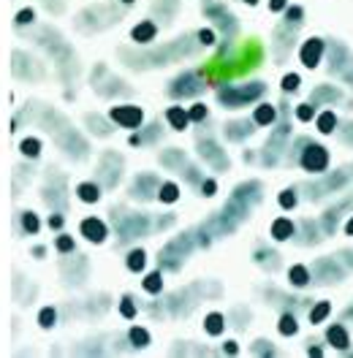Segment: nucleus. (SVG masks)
<instances>
[{
    "mask_svg": "<svg viewBox=\"0 0 353 358\" xmlns=\"http://www.w3.org/2000/svg\"><path fill=\"white\" fill-rule=\"evenodd\" d=\"M199 147H201L199 152L204 157H209V163H212L215 169H218V163H221V169H226V166H228V160H226V155L221 152V147H215L212 141H201Z\"/></svg>",
    "mask_w": 353,
    "mask_h": 358,
    "instance_id": "nucleus-13",
    "label": "nucleus"
},
{
    "mask_svg": "<svg viewBox=\"0 0 353 358\" xmlns=\"http://www.w3.org/2000/svg\"><path fill=\"white\" fill-rule=\"evenodd\" d=\"M188 120H191V122H201V120H207V106H204V103H193V106L188 109Z\"/></svg>",
    "mask_w": 353,
    "mask_h": 358,
    "instance_id": "nucleus-31",
    "label": "nucleus"
},
{
    "mask_svg": "<svg viewBox=\"0 0 353 358\" xmlns=\"http://www.w3.org/2000/svg\"><path fill=\"white\" fill-rule=\"evenodd\" d=\"M277 331L283 336H296V331H299V323H296V317L291 313H283L280 315V320H277Z\"/></svg>",
    "mask_w": 353,
    "mask_h": 358,
    "instance_id": "nucleus-20",
    "label": "nucleus"
},
{
    "mask_svg": "<svg viewBox=\"0 0 353 358\" xmlns=\"http://www.w3.org/2000/svg\"><path fill=\"white\" fill-rule=\"evenodd\" d=\"M158 199L163 203H174L179 199V185L176 182H163L160 187H158Z\"/></svg>",
    "mask_w": 353,
    "mask_h": 358,
    "instance_id": "nucleus-22",
    "label": "nucleus"
},
{
    "mask_svg": "<svg viewBox=\"0 0 353 358\" xmlns=\"http://www.w3.org/2000/svg\"><path fill=\"white\" fill-rule=\"evenodd\" d=\"M340 98H342V95H340V90L337 87H326V85H321V87H315L310 103H318V101H340Z\"/></svg>",
    "mask_w": 353,
    "mask_h": 358,
    "instance_id": "nucleus-24",
    "label": "nucleus"
},
{
    "mask_svg": "<svg viewBox=\"0 0 353 358\" xmlns=\"http://www.w3.org/2000/svg\"><path fill=\"white\" fill-rule=\"evenodd\" d=\"M288 282H291L293 288H307L310 282H312V274H310V268H307V266L296 264V266L288 268Z\"/></svg>",
    "mask_w": 353,
    "mask_h": 358,
    "instance_id": "nucleus-12",
    "label": "nucleus"
},
{
    "mask_svg": "<svg viewBox=\"0 0 353 358\" xmlns=\"http://www.w3.org/2000/svg\"><path fill=\"white\" fill-rule=\"evenodd\" d=\"M215 193H218V182H215V179H204V182H201V196L209 199V196H215Z\"/></svg>",
    "mask_w": 353,
    "mask_h": 358,
    "instance_id": "nucleus-36",
    "label": "nucleus"
},
{
    "mask_svg": "<svg viewBox=\"0 0 353 358\" xmlns=\"http://www.w3.org/2000/svg\"><path fill=\"white\" fill-rule=\"evenodd\" d=\"M345 234H348V236H353V217L345 223Z\"/></svg>",
    "mask_w": 353,
    "mask_h": 358,
    "instance_id": "nucleus-45",
    "label": "nucleus"
},
{
    "mask_svg": "<svg viewBox=\"0 0 353 358\" xmlns=\"http://www.w3.org/2000/svg\"><path fill=\"white\" fill-rule=\"evenodd\" d=\"M266 92V85L264 82H250V85H228V87H223L218 92V98H221V103L226 109H237V106H242L247 101H256L258 95H264Z\"/></svg>",
    "mask_w": 353,
    "mask_h": 358,
    "instance_id": "nucleus-1",
    "label": "nucleus"
},
{
    "mask_svg": "<svg viewBox=\"0 0 353 358\" xmlns=\"http://www.w3.org/2000/svg\"><path fill=\"white\" fill-rule=\"evenodd\" d=\"M204 329H207V334L209 336L223 334V329H226V317H223L221 313H209L207 315V320H204Z\"/></svg>",
    "mask_w": 353,
    "mask_h": 358,
    "instance_id": "nucleus-18",
    "label": "nucleus"
},
{
    "mask_svg": "<svg viewBox=\"0 0 353 358\" xmlns=\"http://www.w3.org/2000/svg\"><path fill=\"white\" fill-rule=\"evenodd\" d=\"M20 22H22V24L33 22V11H30V8H25V11H20Z\"/></svg>",
    "mask_w": 353,
    "mask_h": 358,
    "instance_id": "nucleus-42",
    "label": "nucleus"
},
{
    "mask_svg": "<svg viewBox=\"0 0 353 358\" xmlns=\"http://www.w3.org/2000/svg\"><path fill=\"white\" fill-rule=\"evenodd\" d=\"M269 234H272L275 242H288V239L296 234V225L291 223L288 217H277V220L272 223V228H269Z\"/></svg>",
    "mask_w": 353,
    "mask_h": 358,
    "instance_id": "nucleus-10",
    "label": "nucleus"
},
{
    "mask_svg": "<svg viewBox=\"0 0 353 358\" xmlns=\"http://www.w3.org/2000/svg\"><path fill=\"white\" fill-rule=\"evenodd\" d=\"M312 117H315V103H302V106H296V120L307 122Z\"/></svg>",
    "mask_w": 353,
    "mask_h": 358,
    "instance_id": "nucleus-34",
    "label": "nucleus"
},
{
    "mask_svg": "<svg viewBox=\"0 0 353 358\" xmlns=\"http://www.w3.org/2000/svg\"><path fill=\"white\" fill-rule=\"evenodd\" d=\"M310 274H312V280L315 282H340L342 277H345V271L337 266V261H318L315 266L310 268Z\"/></svg>",
    "mask_w": 353,
    "mask_h": 358,
    "instance_id": "nucleus-4",
    "label": "nucleus"
},
{
    "mask_svg": "<svg viewBox=\"0 0 353 358\" xmlns=\"http://www.w3.org/2000/svg\"><path fill=\"white\" fill-rule=\"evenodd\" d=\"M55 320H57V313H55L52 307L41 310V315H39V323H41L44 329H52V326H55Z\"/></svg>",
    "mask_w": 353,
    "mask_h": 358,
    "instance_id": "nucleus-35",
    "label": "nucleus"
},
{
    "mask_svg": "<svg viewBox=\"0 0 353 358\" xmlns=\"http://www.w3.org/2000/svg\"><path fill=\"white\" fill-rule=\"evenodd\" d=\"M302 155H299V163L302 169L310 171V174H324L329 169V152L321 147V144H312L307 138H302Z\"/></svg>",
    "mask_w": 353,
    "mask_h": 358,
    "instance_id": "nucleus-2",
    "label": "nucleus"
},
{
    "mask_svg": "<svg viewBox=\"0 0 353 358\" xmlns=\"http://www.w3.org/2000/svg\"><path fill=\"white\" fill-rule=\"evenodd\" d=\"M340 258L348 264V268H353V250H345V252H340Z\"/></svg>",
    "mask_w": 353,
    "mask_h": 358,
    "instance_id": "nucleus-43",
    "label": "nucleus"
},
{
    "mask_svg": "<svg viewBox=\"0 0 353 358\" xmlns=\"http://www.w3.org/2000/svg\"><path fill=\"white\" fill-rule=\"evenodd\" d=\"M342 128H345V134H342V141H351V144H353V122H345Z\"/></svg>",
    "mask_w": 353,
    "mask_h": 358,
    "instance_id": "nucleus-40",
    "label": "nucleus"
},
{
    "mask_svg": "<svg viewBox=\"0 0 353 358\" xmlns=\"http://www.w3.org/2000/svg\"><path fill=\"white\" fill-rule=\"evenodd\" d=\"M250 125H253V120H250V122H247V120H242V122H231L226 134H228L231 141H240V138H247V136L253 134V128H250Z\"/></svg>",
    "mask_w": 353,
    "mask_h": 358,
    "instance_id": "nucleus-19",
    "label": "nucleus"
},
{
    "mask_svg": "<svg viewBox=\"0 0 353 358\" xmlns=\"http://www.w3.org/2000/svg\"><path fill=\"white\" fill-rule=\"evenodd\" d=\"M326 339H329L331 348H337V350H348L351 348V334H348V329L342 326V323H334L326 329Z\"/></svg>",
    "mask_w": 353,
    "mask_h": 358,
    "instance_id": "nucleus-8",
    "label": "nucleus"
},
{
    "mask_svg": "<svg viewBox=\"0 0 353 358\" xmlns=\"http://www.w3.org/2000/svg\"><path fill=\"white\" fill-rule=\"evenodd\" d=\"M49 225H52L55 231H57V228H63V215H52V217H49Z\"/></svg>",
    "mask_w": 353,
    "mask_h": 358,
    "instance_id": "nucleus-41",
    "label": "nucleus"
},
{
    "mask_svg": "<svg viewBox=\"0 0 353 358\" xmlns=\"http://www.w3.org/2000/svg\"><path fill=\"white\" fill-rule=\"evenodd\" d=\"M141 285H144V291H147V293L158 296V293L163 291V274H160V271H153V274H147Z\"/></svg>",
    "mask_w": 353,
    "mask_h": 358,
    "instance_id": "nucleus-25",
    "label": "nucleus"
},
{
    "mask_svg": "<svg viewBox=\"0 0 353 358\" xmlns=\"http://www.w3.org/2000/svg\"><path fill=\"white\" fill-rule=\"evenodd\" d=\"M125 266L131 268V271H144V266H147V252L141 250V247H136V250H131L128 252V258H125Z\"/></svg>",
    "mask_w": 353,
    "mask_h": 358,
    "instance_id": "nucleus-16",
    "label": "nucleus"
},
{
    "mask_svg": "<svg viewBox=\"0 0 353 358\" xmlns=\"http://www.w3.org/2000/svg\"><path fill=\"white\" fill-rule=\"evenodd\" d=\"M296 201H299V199H296V190H283V193L277 196V203H280L283 209H293Z\"/></svg>",
    "mask_w": 353,
    "mask_h": 358,
    "instance_id": "nucleus-29",
    "label": "nucleus"
},
{
    "mask_svg": "<svg viewBox=\"0 0 353 358\" xmlns=\"http://www.w3.org/2000/svg\"><path fill=\"white\" fill-rule=\"evenodd\" d=\"M166 120H169V125H172L174 131H185V128L191 125L188 112H185L182 106H169V109H166Z\"/></svg>",
    "mask_w": 353,
    "mask_h": 358,
    "instance_id": "nucleus-14",
    "label": "nucleus"
},
{
    "mask_svg": "<svg viewBox=\"0 0 353 358\" xmlns=\"http://www.w3.org/2000/svg\"><path fill=\"white\" fill-rule=\"evenodd\" d=\"M223 350H226L228 356H234V353H237L240 348H237V342H226V348H223Z\"/></svg>",
    "mask_w": 353,
    "mask_h": 358,
    "instance_id": "nucleus-44",
    "label": "nucleus"
},
{
    "mask_svg": "<svg viewBox=\"0 0 353 358\" xmlns=\"http://www.w3.org/2000/svg\"><path fill=\"white\" fill-rule=\"evenodd\" d=\"M158 187H160V182H158L155 174H141V177L133 182V196L136 199H150V193L158 190Z\"/></svg>",
    "mask_w": 353,
    "mask_h": 358,
    "instance_id": "nucleus-9",
    "label": "nucleus"
},
{
    "mask_svg": "<svg viewBox=\"0 0 353 358\" xmlns=\"http://www.w3.org/2000/svg\"><path fill=\"white\" fill-rule=\"evenodd\" d=\"M22 228L27 231V234H36V231L41 228V223H39V217H36L33 212H25V215H22Z\"/></svg>",
    "mask_w": 353,
    "mask_h": 358,
    "instance_id": "nucleus-30",
    "label": "nucleus"
},
{
    "mask_svg": "<svg viewBox=\"0 0 353 358\" xmlns=\"http://www.w3.org/2000/svg\"><path fill=\"white\" fill-rule=\"evenodd\" d=\"M76 193H79V199L85 203H95L101 199V187H98L95 182H82V185L76 187Z\"/></svg>",
    "mask_w": 353,
    "mask_h": 358,
    "instance_id": "nucleus-17",
    "label": "nucleus"
},
{
    "mask_svg": "<svg viewBox=\"0 0 353 358\" xmlns=\"http://www.w3.org/2000/svg\"><path fill=\"white\" fill-rule=\"evenodd\" d=\"M128 339H131V345H136V348H147V345H150V331L141 329V326H133Z\"/></svg>",
    "mask_w": 353,
    "mask_h": 358,
    "instance_id": "nucleus-26",
    "label": "nucleus"
},
{
    "mask_svg": "<svg viewBox=\"0 0 353 358\" xmlns=\"http://www.w3.org/2000/svg\"><path fill=\"white\" fill-rule=\"evenodd\" d=\"M109 117L120 125V128H131V131H139L141 122H144V112H141L139 106H131V103H125V106H114V109L109 112Z\"/></svg>",
    "mask_w": 353,
    "mask_h": 358,
    "instance_id": "nucleus-3",
    "label": "nucleus"
},
{
    "mask_svg": "<svg viewBox=\"0 0 353 358\" xmlns=\"http://www.w3.org/2000/svg\"><path fill=\"white\" fill-rule=\"evenodd\" d=\"M120 315H123L125 320H133V317H136V299H133V296H123V301H120Z\"/></svg>",
    "mask_w": 353,
    "mask_h": 358,
    "instance_id": "nucleus-28",
    "label": "nucleus"
},
{
    "mask_svg": "<svg viewBox=\"0 0 353 358\" xmlns=\"http://www.w3.org/2000/svg\"><path fill=\"white\" fill-rule=\"evenodd\" d=\"M275 120H277V112H275V106H269V103H261V106L253 109V122L261 125V128L272 125Z\"/></svg>",
    "mask_w": 353,
    "mask_h": 358,
    "instance_id": "nucleus-15",
    "label": "nucleus"
},
{
    "mask_svg": "<svg viewBox=\"0 0 353 358\" xmlns=\"http://www.w3.org/2000/svg\"><path fill=\"white\" fill-rule=\"evenodd\" d=\"M196 38H199V41H201L204 46H212V44H215V33H212L209 27H204V30H199V33H196Z\"/></svg>",
    "mask_w": 353,
    "mask_h": 358,
    "instance_id": "nucleus-37",
    "label": "nucleus"
},
{
    "mask_svg": "<svg viewBox=\"0 0 353 358\" xmlns=\"http://www.w3.org/2000/svg\"><path fill=\"white\" fill-rule=\"evenodd\" d=\"M283 8H288V0H269V11H275V14H280Z\"/></svg>",
    "mask_w": 353,
    "mask_h": 358,
    "instance_id": "nucleus-39",
    "label": "nucleus"
},
{
    "mask_svg": "<svg viewBox=\"0 0 353 358\" xmlns=\"http://www.w3.org/2000/svg\"><path fill=\"white\" fill-rule=\"evenodd\" d=\"M123 3H131V6H133V3H136V0H123Z\"/></svg>",
    "mask_w": 353,
    "mask_h": 358,
    "instance_id": "nucleus-47",
    "label": "nucleus"
},
{
    "mask_svg": "<svg viewBox=\"0 0 353 358\" xmlns=\"http://www.w3.org/2000/svg\"><path fill=\"white\" fill-rule=\"evenodd\" d=\"M324 52H326V44H324V38H307L302 49H299V57H302V63L307 68H318L321 63V57H324Z\"/></svg>",
    "mask_w": 353,
    "mask_h": 358,
    "instance_id": "nucleus-6",
    "label": "nucleus"
},
{
    "mask_svg": "<svg viewBox=\"0 0 353 358\" xmlns=\"http://www.w3.org/2000/svg\"><path fill=\"white\" fill-rule=\"evenodd\" d=\"M299 85H302L299 73H286V76H283V90H286V92H296Z\"/></svg>",
    "mask_w": 353,
    "mask_h": 358,
    "instance_id": "nucleus-33",
    "label": "nucleus"
},
{
    "mask_svg": "<svg viewBox=\"0 0 353 358\" xmlns=\"http://www.w3.org/2000/svg\"><path fill=\"white\" fill-rule=\"evenodd\" d=\"M155 36H158V27H155L150 20H144V22H139L136 27L131 30V38L136 44H153Z\"/></svg>",
    "mask_w": 353,
    "mask_h": 358,
    "instance_id": "nucleus-11",
    "label": "nucleus"
},
{
    "mask_svg": "<svg viewBox=\"0 0 353 358\" xmlns=\"http://www.w3.org/2000/svg\"><path fill=\"white\" fill-rule=\"evenodd\" d=\"M302 17H305V8L302 6H291L286 11V22L288 24H299L302 22Z\"/></svg>",
    "mask_w": 353,
    "mask_h": 358,
    "instance_id": "nucleus-32",
    "label": "nucleus"
},
{
    "mask_svg": "<svg viewBox=\"0 0 353 358\" xmlns=\"http://www.w3.org/2000/svg\"><path fill=\"white\" fill-rule=\"evenodd\" d=\"M315 125L321 134H334L337 131V114L334 112H321L315 117Z\"/></svg>",
    "mask_w": 353,
    "mask_h": 358,
    "instance_id": "nucleus-21",
    "label": "nucleus"
},
{
    "mask_svg": "<svg viewBox=\"0 0 353 358\" xmlns=\"http://www.w3.org/2000/svg\"><path fill=\"white\" fill-rule=\"evenodd\" d=\"M244 3H247V6H256V3H258V0H244Z\"/></svg>",
    "mask_w": 353,
    "mask_h": 358,
    "instance_id": "nucleus-46",
    "label": "nucleus"
},
{
    "mask_svg": "<svg viewBox=\"0 0 353 358\" xmlns=\"http://www.w3.org/2000/svg\"><path fill=\"white\" fill-rule=\"evenodd\" d=\"M57 250H60V252H71V250H74V239H71L68 234H60V236H57Z\"/></svg>",
    "mask_w": 353,
    "mask_h": 358,
    "instance_id": "nucleus-38",
    "label": "nucleus"
},
{
    "mask_svg": "<svg viewBox=\"0 0 353 358\" xmlns=\"http://www.w3.org/2000/svg\"><path fill=\"white\" fill-rule=\"evenodd\" d=\"M204 90V82H201V76L196 73H182L176 82H172V87H169V95H174V98H182V95H193V92H201Z\"/></svg>",
    "mask_w": 353,
    "mask_h": 358,
    "instance_id": "nucleus-5",
    "label": "nucleus"
},
{
    "mask_svg": "<svg viewBox=\"0 0 353 358\" xmlns=\"http://www.w3.org/2000/svg\"><path fill=\"white\" fill-rule=\"evenodd\" d=\"M20 150H22V155L36 157V155H39V152H41V141H39V138H33V136H27V138H22V144H20Z\"/></svg>",
    "mask_w": 353,
    "mask_h": 358,
    "instance_id": "nucleus-27",
    "label": "nucleus"
},
{
    "mask_svg": "<svg viewBox=\"0 0 353 358\" xmlns=\"http://www.w3.org/2000/svg\"><path fill=\"white\" fill-rule=\"evenodd\" d=\"M82 234H85V239H90L92 245H101L109 236V228H106L104 220H98V217H88V220H82Z\"/></svg>",
    "mask_w": 353,
    "mask_h": 358,
    "instance_id": "nucleus-7",
    "label": "nucleus"
},
{
    "mask_svg": "<svg viewBox=\"0 0 353 358\" xmlns=\"http://www.w3.org/2000/svg\"><path fill=\"white\" fill-rule=\"evenodd\" d=\"M329 313H331V304L329 301H315L312 304V310H310V323H324L326 317H329Z\"/></svg>",
    "mask_w": 353,
    "mask_h": 358,
    "instance_id": "nucleus-23",
    "label": "nucleus"
}]
</instances>
